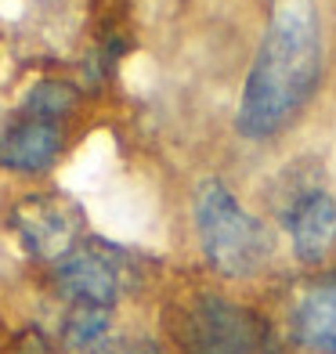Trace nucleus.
<instances>
[{
  "label": "nucleus",
  "instance_id": "9",
  "mask_svg": "<svg viewBox=\"0 0 336 354\" xmlns=\"http://www.w3.org/2000/svg\"><path fill=\"white\" fill-rule=\"evenodd\" d=\"M76 105H80V91H76L73 84H66V80H44V84H37L33 91L26 94L22 112H29V116H40V120L62 123Z\"/></svg>",
  "mask_w": 336,
  "mask_h": 354
},
{
  "label": "nucleus",
  "instance_id": "2",
  "mask_svg": "<svg viewBox=\"0 0 336 354\" xmlns=\"http://www.w3.org/2000/svg\"><path fill=\"white\" fill-rule=\"evenodd\" d=\"M196 232L203 257L224 279H253L261 275L271 257V235L232 188L210 177L196 188Z\"/></svg>",
  "mask_w": 336,
  "mask_h": 354
},
{
  "label": "nucleus",
  "instance_id": "6",
  "mask_svg": "<svg viewBox=\"0 0 336 354\" xmlns=\"http://www.w3.org/2000/svg\"><path fill=\"white\" fill-rule=\"evenodd\" d=\"M282 224L300 264H322L336 243V199L326 188H304L286 206Z\"/></svg>",
  "mask_w": 336,
  "mask_h": 354
},
{
  "label": "nucleus",
  "instance_id": "4",
  "mask_svg": "<svg viewBox=\"0 0 336 354\" xmlns=\"http://www.w3.org/2000/svg\"><path fill=\"white\" fill-rule=\"evenodd\" d=\"M178 340L185 354H279L275 333L257 311L214 293L185 308Z\"/></svg>",
  "mask_w": 336,
  "mask_h": 354
},
{
  "label": "nucleus",
  "instance_id": "8",
  "mask_svg": "<svg viewBox=\"0 0 336 354\" xmlns=\"http://www.w3.org/2000/svg\"><path fill=\"white\" fill-rule=\"evenodd\" d=\"M290 333L300 347L315 354H336V271L297 297L290 311Z\"/></svg>",
  "mask_w": 336,
  "mask_h": 354
},
{
  "label": "nucleus",
  "instance_id": "3",
  "mask_svg": "<svg viewBox=\"0 0 336 354\" xmlns=\"http://www.w3.org/2000/svg\"><path fill=\"white\" fill-rule=\"evenodd\" d=\"M138 264L123 246L84 239L58 264H51V289L66 300V308H105L116 304L138 286Z\"/></svg>",
  "mask_w": 336,
  "mask_h": 354
},
{
  "label": "nucleus",
  "instance_id": "1",
  "mask_svg": "<svg viewBox=\"0 0 336 354\" xmlns=\"http://www.w3.org/2000/svg\"><path fill=\"white\" fill-rule=\"evenodd\" d=\"M322 80V26L315 0H275L257 58L246 73L235 131L250 141L275 138L311 102Z\"/></svg>",
  "mask_w": 336,
  "mask_h": 354
},
{
  "label": "nucleus",
  "instance_id": "5",
  "mask_svg": "<svg viewBox=\"0 0 336 354\" xmlns=\"http://www.w3.org/2000/svg\"><path fill=\"white\" fill-rule=\"evenodd\" d=\"M11 232L19 246L44 264H58L69 250L84 243V210L62 192H37L15 203Z\"/></svg>",
  "mask_w": 336,
  "mask_h": 354
},
{
  "label": "nucleus",
  "instance_id": "7",
  "mask_svg": "<svg viewBox=\"0 0 336 354\" xmlns=\"http://www.w3.org/2000/svg\"><path fill=\"white\" fill-rule=\"evenodd\" d=\"M62 145H66L62 141V123L19 112V120H11L0 131V170L37 177L55 167Z\"/></svg>",
  "mask_w": 336,
  "mask_h": 354
}]
</instances>
